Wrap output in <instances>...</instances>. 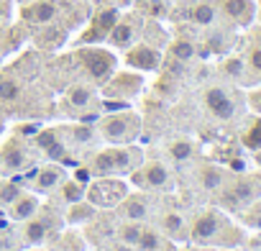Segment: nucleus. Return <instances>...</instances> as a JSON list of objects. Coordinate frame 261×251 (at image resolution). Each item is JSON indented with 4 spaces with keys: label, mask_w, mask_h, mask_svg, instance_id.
<instances>
[{
    "label": "nucleus",
    "mask_w": 261,
    "mask_h": 251,
    "mask_svg": "<svg viewBox=\"0 0 261 251\" xmlns=\"http://www.w3.org/2000/svg\"><path fill=\"white\" fill-rule=\"evenodd\" d=\"M77 62L95 80H105L113 72V67H115V57L110 52H105V49H80L77 52Z\"/></svg>",
    "instance_id": "1"
},
{
    "label": "nucleus",
    "mask_w": 261,
    "mask_h": 251,
    "mask_svg": "<svg viewBox=\"0 0 261 251\" xmlns=\"http://www.w3.org/2000/svg\"><path fill=\"white\" fill-rule=\"evenodd\" d=\"M123 185L118 180H100L90 187V200L95 205H102V208H113L120 197H123Z\"/></svg>",
    "instance_id": "2"
},
{
    "label": "nucleus",
    "mask_w": 261,
    "mask_h": 251,
    "mask_svg": "<svg viewBox=\"0 0 261 251\" xmlns=\"http://www.w3.org/2000/svg\"><path fill=\"white\" fill-rule=\"evenodd\" d=\"M223 225H225V218H223L220 213L205 210V213L195 220V225H192V238H195V241H210V238H215V236L220 233Z\"/></svg>",
    "instance_id": "3"
},
{
    "label": "nucleus",
    "mask_w": 261,
    "mask_h": 251,
    "mask_svg": "<svg viewBox=\"0 0 261 251\" xmlns=\"http://www.w3.org/2000/svg\"><path fill=\"white\" fill-rule=\"evenodd\" d=\"M205 105H207V110L215 118H223V120H228L236 113V103H233V97L223 87H210L205 92Z\"/></svg>",
    "instance_id": "4"
},
{
    "label": "nucleus",
    "mask_w": 261,
    "mask_h": 251,
    "mask_svg": "<svg viewBox=\"0 0 261 251\" xmlns=\"http://www.w3.org/2000/svg\"><path fill=\"white\" fill-rule=\"evenodd\" d=\"M220 11L238 26H248L256 16L253 0H220Z\"/></svg>",
    "instance_id": "5"
},
{
    "label": "nucleus",
    "mask_w": 261,
    "mask_h": 251,
    "mask_svg": "<svg viewBox=\"0 0 261 251\" xmlns=\"http://www.w3.org/2000/svg\"><path fill=\"white\" fill-rule=\"evenodd\" d=\"M102 131L110 141H125L136 134V118L134 115H113L105 120Z\"/></svg>",
    "instance_id": "6"
},
{
    "label": "nucleus",
    "mask_w": 261,
    "mask_h": 251,
    "mask_svg": "<svg viewBox=\"0 0 261 251\" xmlns=\"http://www.w3.org/2000/svg\"><path fill=\"white\" fill-rule=\"evenodd\" d=\"M57 3L54 0H34V3H29L23 11H21V16H23V21H29V23H39V26H44V23H51L54 18H57Z\"/></svg>",
    "instance_id": "7"
},
{
    "label": "nucleus",
    "mask_w": 261,
    "mask_h": 251,
    "mask_svg": "<svg viewBox=\"0 0 261 251\" xmlns=\"http://www.w3.org/2000/svg\"><path fill=\"white\" fill-rule=\"evenodd\" d=\"M125 62H128L130 67H136V69L149 72V69H156V67H159L162 57H159V52H156V49H151L149 44H139V46H134V49L128 52Z\"/></svg>",
    "instance_id": "8"
},
{
    "label": "nucleus",
    "mask_w": 261,
    "mask_h": 251,
    "mask_svg": "<svg viewBox=\"0 0 261 251\" xmlns=\"http://www.w3.org/2000/svg\"><path fill=\"white\" fill-rule=\"evenodd\" d=\"M130 154L128 152H102L95 157V164H92V172L95 174H110L115 169H128V159Z\"/></svg>",
    "instance_id": "9"
},
{
    "label": "nucleus",
    "mask_w": 261,
    "mask_h": 251,
    "mask_svg": "<svg viewBox=\"0 0 261 251\" xmlns=\"http://www.w3.org/2000/svg\"><path fill=\"white\" fill-rule=\"evenodd\" d=\"M115 21H118V11H102V13H97L95 16V21H92V26L85 31V36H82V41L85 44H90V41H97V39H105L108 34H110V29L115 26Z\"/></svg>",
    "instance_id": "10"
},
{
    "label": "nucleus",
    "mask_w": 261,
    "mask_h": 251,
    "mask_svg": "<svg viewBox=\"0 0 261 251\" xmlns=\"http://www.w3.org/2000/svg\"><path fill=\"white\" fill-rule=\"evenodd\" d=\"M139 90H141V77H136V74H118L105 87L108 95H136Z\"/></svg>",
    "instance_id": "11"
},
{
    "label": "nucleus",
    "mask_w": 261,
    "mask_h": 251,
    "mask_svg": "<svg viewBox=\"0 0 261 251\" xmlns=\"http://www.w3.org/2000/svg\"><path fill=\"white\" fill-rule=\"evenodd\" d=\"M134 180L141 185H149V187H162L164 182H167V169L159 164V162H154V164H149V169L146 172H136L134 174Z\"/></svg>",
    "instance_id": "12"
},
{
    "label": "nucleus",
    "mask_w": 261,
    "mask_h": 251,
    "mask_svg": "<svg viewBox=\"0 0 261 251\" xmlns=\"http://www.w3.org/2000/svg\"><path fill=\"white\" fill-rule=\"evenodd\" d=\"M108 36H110V41L115 46H128L130 39H134V26H130L128 21H115V26L110 29Z\"/></svg>",
    "instance_id": "13"
},
{
    "label": "nucleus",
    "mask_w": 261,
    "mask_h": 251,
    "mask_svg": "<svg viewBox=\"0 0 261 251\" xmlns=\"http://www.w3.org/2000/svg\"><path fill=\"white\" fill-rule=\"evenodd\" d=\"M169 57H172L174 62H187V59L195 57V44L187 41V39H177V41H172V46H169Z\"/></svg>",
    "instance_id": "14"
},
{
    "label": "nucleus",
    "mask_w": 261,
    "mask_h": 251,
    "mask_svg": "<svg viewBox=\"0 0 261 251\" xmlns=\"http://www.w3.org/2000/svg\"><path fill=\"white\" fill-rule=\"evenodd\" d=\"M192 21L195 23H200V26H210L213 21H215V6L213 3H197L195 8H192Z\"/></svg>",
    "instance_id": "15"
},
{
    "label": "nucleus",
    "mask_w": 261,
    "mask_h": 251,
    "mask_svg": "<svg viewBox=\"0 0 261 251\" xmlns=\"http://www.w3.org/2000/svg\"><path fill=\"white\" fill-rule=\"evenodd\" d=\"M141 225L136 223V220H130V223H125V225H120V231H118V236H120V241L123 243H128V246H134V243H139V238H141Z\"/></svg>",
    "instance_id": "16"
},
{
    "label": "nucleus",
    "mask_w": 261,
    "mask_h": 251,
    "mask_svg": "<svg viewBox=\"0 0 261 251\" xmlns=\"http://www.w3.org/2000/svg\"><path fill=\"white\" fill-rule=\"evenodd\" d=\"M243 144L253 152H261V118H256L251 123V129L243 134Z\"/></svg>",
    "instance_id": "17"
},
{
    "label": "nucleus",
    "mask_w": 261,
    "mask_h": 251,
    "mask_svg": "<svg viewBox=\"0 0 261 251\" xmlns=\"http://www.w3.org/2000/svg\"><path fill=\"white\" fill-rule=\"evenodd\" d=\"M144 213H146V208H144V203H141L139 197H128V200L123 203V215H125L128 220H141Z\"/></svg>",
    "instance_id": "18"
},
{
    "label": "nucleus",
    "mask_w": 261,
    "mask_h": 251,
    "mask_svg": "<svg viewBox=\"0 0 261 251\" xmlns=\"http://www.w3.org/2000/svg\"><path fill=\"white\" fill-rule=\"evenodd\" d=\"M34 210H36V200L26 195V197H16V205H13V210H11V213H13V218H18V220H21V218H29Z\"/></svg>",
    "instance_id": "19"
},
{
    "label": "nucleus",
    "mask_w": 261,
    "mask_h": 251,
    "mask_svg": "<svg viewBox=\"0 0 261 251\" xmlns=\"http://www.w3.org/2000/svg\"><path fill=\"white\" fill-rule=\"evenodd\" d=\"M44 236H46V220H41V218L29 220V225H26V238H29L31 243H39V241H44Z\"/></svg>",
    "instance_id": "20"
},
{
    "label": "nucleus",
    "mask_w": 261,
    "mask_h": 251,
    "mask_svg": "<svg viewBox=\"0 0 261 251\" xmlns=\"http://www.w3.org/2000/svg\"><path fill=\"white\" fill-rule=\"evenodd\" d=\"M16 97H18V82L11 80V77H0V100L11 103Z\"/></svg>",
    "instance_id": "21"
},
{
    "label": "nucleus",
    "mask_w": 261,
    "mask_h": 251,
    "mask_svg": "<svg viewBox=\"0 0 261 251\" xmlns=\"http://www.w3.org/2000/svg\"><path fill=\"white\" fill-rule=\"evenodd\" d=\"M36 141H39V146H44L51 157H62V154H64V152H62V146H59V141L54 139V134H51V131H44Z\"/></svg>",
    "instance_id": "22"
},
{
    "label": "nucleus",
    "mask_w": 261,
    "mask_h": 251,
    "mask_svg": "<svg viewBox=\"0 0 261 251\" xmlns=\"http://www.w3.org/2000/svg\"><path fill=\"white\" fill-rule=\"evenodd\" d=\"M136 246H141V251H159L162 248V238L154 231H141V238H139Z\"/></svg>",
    "instance_id": "23"
},
{
    "label": "nucleus",
    "mask_w": 261,
    "mask_h": 251,
    "mask_svg": "<svg viewBox=\"0 0 261 251\" xmlns=\"http://www.w3.org/2000/svg\"><path fill=\"white\" fill-rule=\"evenodd\" d=\"M59 177H62V172L51 167V169H44V172H39V180H36V185H39L41 190H49V187H51V185H54Z\"/></svg>",
    "instance_id": "24"
},
{
    "label": "nucleus",
    "mask_w": 261,
    "mask_h": 251,
    "mask_svg": "<svg viewBox=\"0 0 261 251\" xmlns=\"http://www.w3.org/2000/svg\"><path fill=\"white\" fill-rule=\"evenodd\" d=\"M69 103H72V105H80V108L87 105V103H90V90H87V87H80V85L72 87V90H69Z\"/></svg>",
    "instance_id": "25"
},
{
    "label": "nucleus",
    "mask_w": 261,
    "mask_h": 251,
    "mask_svg": "<svg viewBox=\"0 0 261 251\" xmlns=\"http://www.w3.org/2000/svg\"><path fill=\"white\" fill-rule=\"evenodd\" d=\"M169 152H172L174 159H190V154H192V144H190V141H174V144L169 146Z\"/></svg>",
    "instance_id": "26"
},
{
    "label": "nucleus",
    "mask_w": 261,
    "mask_h": 251,
    "mask_svg": "<svg viewBox=\"0 0 261 251\" xmlns=\"http://www.w3.org/2000/svg\"><path fill=\"white\" fill-rule=\"evenodd\" d=\"M223 72L230 74V77H241V74H243V59H238V57L225 59V62H223Z\"/></svg>",
    "instance_id": "27"
},
{
    "label": "nucleus",
    "mask_w": 261,
    "mask_h": 251,
    "mask_svg": "<svg viewBox=\"0 0 261 251\" xmlns=\"http://www.w3.org/2000/svg\"><path fill=\"white\" fill-rule=\"evenodd\" d=\"M164 228H167L169 233H182V231H185V223H182V218H179L177 213H169V215L164 218Z\"/></svg>",
    "instance_id": "28"
},
{
    "label": "nucleus",
    "mask_w": 261,
    "mask_h": 251,
    "mask_svg": "<svg viewBox=\"0 0 261 251\" xmlns=\"http://www.w3.org/2000/svg\"><path fill=\"white\" fill-rule=\"evenodd\" d=\"M246 62H248V67H251L253 72H258V74H261V46H251V49H248Z\"/></svg>",
    "instance_id": "29"
},
{
    "label": "nucleus",
    "mask_w": 261,
    "mask_h": 251,
    "mask_svg": "<svg viewBox=\"0 0 261 251\" xmlns=\"http://www.w3.org/2000/svg\"><path fill=\"white\" fill-rule=\"evenodd\" d=\"M220 180H223V177H220V172H218V169H210V167H207V169H202V185H205V187H218V185H220Z\"/></svg>",
    "instance_id": "30"
},
{
    "label": "nucleus",
    "mask_w": 261,
    "mask_h": 251,
    "mask_svg": "<svg viewBox=\"0 0 261 251\" xmlns=\"http://www.w3.org/2000/svg\"><path fill=\"white\" fill-rule=\"evenodd\" d=\"M92 215H95L92 205H74V208L69 210V220H80V218H92Z\"/></svg>",
    "instance_id": "31"
},
{
    "label": "nucleus",
    "mask_w": 261,
    "mask_h": 251,
    "mask_svg": "<svg viewBox=\"0 0 261 251\" xmlns=\"http://www.w3.org/2000/svg\"><path fill=\"white\" fill-rule=\"evenodd\" d=\"M6 159H8V162H6L8 167H18V164L23 162V154H21V149L16 152V144H11V149L6 152Z\"/></svg>",
    "instance_id": "32"
},
{
    "label": "nucleus",
    "mask_w": 261,
    "mask_h": 251,
    "mask_svg": "<svg viewBox=\"0 0 261 251\" xmlns=\"http://www.w3.org/2000/svg\"><path fill=\"white\" fill-rule=\"evenodd\" d=\"M80 195H82V187H80L77 182L64 185V197H67L69 203H77V200H80Z\"/></svg>",
    "instance_id": "33"
},
{
    "label": "nucleus",
    "mask_w": 261,
    "mask_h": 251,
    "mask_svg": "<svg viewBox=\"0 0 261 251\" xmlns=\"http://www.w3.org/2000/svg\"><path fill=\"white\" fill-rule=\"evenodd\" d=\"M18 197V187L16 185H3V187H0V200H3V203H13Z\"/></svg>",
    "instance_id": "34"
},
{
    "label": "nucleus",
    "mask_w": 261,
    "mask_h": 251,
    "mask_svg": "<svg viewBox=\"0 0 261 251\" xmlns=\"http://www.w3.org/2000/svg\"><path fill=\"white\" fill-rule=\"evenodd\" d=\"M44 36H46V39H41V44H44V46H54L57 41L62 44V39H64V36H62V31H49V34H44Z\"/></svg>",
    "instance_id": "35"
},
{
    "label": "nucleus",
    "mask_w": 261,
    "mask_h": 251,
    "mask_svg": "<svg viewBox=\"0 0 261 251\" xmlns=\"http://www.w3.org/2000/svg\"><path fill=\"white\" fill-rule=\"evenodd\" d=\"M248 105L256 110V113H261V90H256V92H251V97H248Z\"/></svg>",
    "instance_id": "36"
},
{
    "label": "nucleus",
    "mask_w": 261,
    "mask_h": 251,
    "mask_svg": "<svg viewBox=\"0 0 261 251\" xmlns=\"http://www.w3.org/2000/svg\"><path fill=\"white\" fill-rule=\"evenodd\" d=\"M87 136H90V131H87V129H77V139L87 141Z\"/></svg>",
    "instance_id": "37"
},
{
    "label": "nucleus",
    "mask_w": 261,
    "mask_h": 251,
    "mask_svg": "<svg viewBox=\"0 0 261 251\" xmlns=\"http://www.w3.org/2000/svg\"><path fill=\"white\" fill-rule=\"evenodd\" d=\"M113 251H130V246H128V243H118Z\"/></svg>",
    "instance_id": "38"
}]
</instances>
